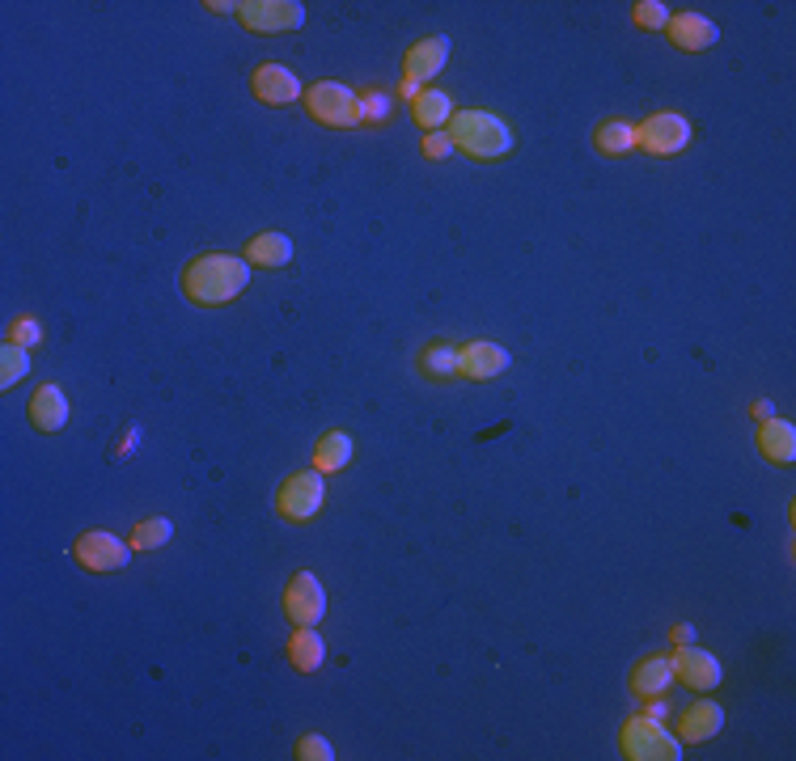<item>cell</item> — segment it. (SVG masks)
Returning a JSON list of instances; mask_svg holds the SVG:
<instances>
[{
  "instance_id": "cell-1",
  "label": "cell",
  "mask_w": 796,
  "mask_h": 761,
  "mask_svg": "<svg viewBox=\"0 0 796 761\" xmlns=\"http://www.w3.org/2000/svg\"><path fill=\"white\" fill-rule=\"evenodd\" d=\"M250 288V262L238 254H199L183 267V292L192 305L217 310Z\"/></svg>"
},
{
  "instance_id": "cell-2",
  "label": "cell",
  "mask_w": 796,
  "mask_h": 761,
  "mask_svg": "<svg viewBox=\"0 0 796 761\" xmlns=\"http://www.w3.org/2000/svg\"><path fill=\"white\" fill-rule=\"evenodd\" d=\"M449 140H454V153H466L471 161H500L513 153V127H508L500 115H492V111H479V106H471V111H454V119H449Z\"/></svg>"
},
{
  "instance_id": "cell-3",
  "label": "cell",
  "mask_w": 796,
  "mask_h": 761,
  "mask_svg": "<svg viewBox=\"0 0 796 761\" xmlns=\"http://www.w3.org/2000/svg\"><path fill=\"white\" fill-rule=\"evenodd\" d=\"M619 749L628 761H678L682 758V740L649 715H631L619 732Z\"/></svg>"
},
{
  "instance_id": "cell-4",
  "label": "cell",
  "mask_w": 796,
  "mask_h": 761,
  "mask_svg": "<svg viewBox=\"0 0 796 761\" xmlns=\"http://www.w3.org/2000/svg\"><path fill=\"white\" fill-rule=\"evenodd\" d=\"M306 111L314 115V123L322 127H339V132H348V127H361V97L352 94L348 85H339V81H318L306 90Z\"/></svg>"
},
{
  "instance_id": "cell-5",
  "label": "cell",
  "mask_w": 796,
  "mask_h": 761,
  "mask_svg": "<svg viewBox=\"0 0 796 761\" xmlns=\"http://www.w3.org/2000/svg\"><path fill=\"white\" fill-rule=\"evenodd\" d=\"M327 475H318V470H301V475H289L280 482V491H276V512L292 524H306L314 521L318 512H322V500H327Z\"/></svg>"
},
{
  "instance_id": "cell-6",
  "label": "cell",
  "mask_w": 796,
  "mask_h": 761,
  "mask_svg": "<svg viewBox=\"0 0 796 761\" xmlns=\"http://www.w3.org/2000/svg\"><path fill=\"white\" fill-rule=\"evenodd\" d=\"M691 144V119L678 111H657L635 127V148H644L652 157H678Z\"/></svg>"
},
{
  "instance_id": "cell-7",
  "label": "cell",
  "mask_w": 796,
  "mask_h": 761,
  "mask_svg": "<svg viewBox=\"0 0 796 761\" xmlns=\"http://www.w3.org/2000/svg\"><path fill=\"white\" fill-rule=\"evenodd\" d=\"M132 542H123L115 533H106V529H90V533H81L73 546V559L81 563L85 571H94V575H106V571H123L132 563Z\"/></svg>"
},
{
  "instance_id": "cell-8",
  "label": "cell",
  "mask_w": 796,
  "mask_h": 761,
  "mask_svg": "<svg viewBox=\"0 0 796 761\" xmlns=\"http://www.w3.org/2000/svg\"><path fill=\"white\" fill-rule=\"evenodd\" d=\"M238 18L255 34H285L306 25V4L301 0H241Z\"/></svg>"
},
{
  "instance_id": "cell-9",
  "label": "cell",
  "mask_w": 796,
  "mask_h": 761,
  "mask_svg": "<svg viewBox=\"0 0 796 761\" xmlns=\"http://www.w3.org/2000/svg\"><path fill=\"white\" fill-rule=\"evenodd\" d=\"M670 665H674V681H682L686 690L695 694H712L724 681V665L700 643H682L670 656Z\"/></svg>"
},
{
  "instance_id": "cell-10",
  "label": "cell",
  "mask_w": 796,
  "mask_h": 761,
  "mask_svg": "<svg viewBox=\"0 0 796 761\" xmlns=\"http://www.w3.org/2000/svg\"><path fill=\"white\" fill-rule=\"evenodd\" d=\"M285 614L292 626H318L327 618V588L314 571H297L285 588Z\"/></svg>"
},
{
  "instance_id": "cell-11",
  "label": "cell",
  "mask_w": 796,
  "mask_h": 761,
  "mask_svg": "<svg viewBox=\"0 0 796 761\" xmlns=\"http://www.w3.org/2000/svg\"><path fill=\"white\" fill-rule=\"evenodd\" d=\"M445 64H449V39H445V34H428V39H420V43H411L407 55H403V81H415V85L428 90V81H433Z\"/></svg>"
},
{
  "instance_id": "cell-12",
  "label": "cell",
  "mask_w": 796,
  "mask_h": 761,
  "mask_svg": "<svg viewBox=\"0 0 796 761\" xmlns=\"http://www.w3.org/2000/svg\"><path fill=\"white\" fill-rule=\"evenodd\" d=\"M250 90L267 106H292L297 97H306L297 72H289L285 64H259V69L250 72Z\"/></svg>"
},
{
  "instance_id": "cell-13",
  "label": "cell",
  "mask_w": 796,
  "mask_h": 761,
  "mask_svg": "<svg viewBox=\"0 0 796 761\" xmlns=\"http://www.w3.org/2000/svg\"><path fill=\"white\" fill-rule=\"evenodd\" d=\"M508 364H513V352L492 343V338L462 347V377L466 380H496L500 373H508Z\"/></svg>"
},
{
  "instance_id": "cell-14",
  "label": "cell",
  "mask_w": 796,
  "mask_h": 761,
  "mask_svg": "<svg viewBox=\"0 0 796 761\" xmlns=\"http://www.w3.org/2000/svg\"><path fill=\"white\" fill-rule=\"evenodd\" d=\"M665 30H670V43L678 51H707L721 43V25L703 13H674Z\"/></svg>"
},
{
  "instance_id": "cell-15",
  "label": "cell",
  "mask_w": 796,
  "mask_h": 761,
  "mask_svg": "<svg viewBox=\"0 0 796 761\" xmlns=\"http://www.w3.org/2000/svg\"><path fill=\"white\" fill-rule=\"evenodd\" d=\"M30 424L39 431H64L69 428V398L60 385H39L30 398Z\"/></svg>"
},
{
  "instance_id": "cell-16",
  "label": "cell",
  "mask_w": 796,
  "mask_h": 761,
  "mask_svg": "<svg viewBox=\"0 0 796 761\" xmlns=\"http://www.w3.org/2000/svg\"><path fill=\"white\" fill-rule=\"evenodd\" d=\"M724 728V707L721 702H695V707H686V715L678 719V740H686V744H703V740H712L716 732Z\"/></svg>"
},
{
  "instance_id": "cell-17",
  "label": "cell",
  "mask_w": 796,
  "mask_h": 761,
  "mask_svg": "<svg viewBox=\"0 0 796 761\" xmlns=\"http://www.w3.org/2000/svg\"><path fill=\"white\" fill-rule=\"evenodd\" d=\"M670 686H674L670 656H644L640 665L631 668V694H635V698H665Z\"/></svg>"
},
{
  "instance_id": "cell-18",
  "label": "cell",
  "mask_w": 796,
  "mask_h": 761,
  "mask_svg": "<svg viewBox=\"0 0 796 761\" xmlns=\"http://www.w3.org/2000/svg\"><path fill=\"white\" fill-rule=\"evenodd\" d=\"M758 452L772 461V466H793L796 461V428L788 419H767L758 428Z\"/></svg>"
},
{
  "instance_id": "cell-19",
  "label": "cell",
  "mask_w": 796,
  "mask_h": 761,
  "mask_svg": "<svg viewBox=\"0 0 796 761\" xmlns=\"http://www.w3.org/2000/svg\"><path fill=\"white\" fill-rule=\"evenodd\" d=\"M411 119L420 123L424 132L449 127V119H454V97L445 94V90H424V94L411 102Z\"/></svg>"
},
{
  "instance_id": "cell-20",
  "label": "cell",
  "mask_w": 796,
  "mask_h": 761,
  "mask_svg": "<svg viewBox=\"0 0 796 761\" xmlns=\"http://www.w3.org/2000/svg\"><path fill=\"white\" fill-rule=\"evenodd\" d=\"M352 466V436L348 431H322L314 445V470L318 475H339Z\"/></svg>"
},
{
  "instance_id": "cell-21",
  "label": "cell",
  "mask_w": 796,
  "mask_h": 761,
  "mask_svg": "<svg viewBox=\"0 0 796 761\" xmlns=\"http://www.w3.org/2000/svg\"><path fill=\"white\" fill-rule=\"evenodd\" d=\"M289 660L297 673H318L327 665V643L318 635L314 626H297L289 639Z\"/></svg>"
},
{
  "instance_id": "cell-22",
  "label": "cell",
  "mask_w": 796,
  "mask_h": 761,
  "mask_svg": "<svg viewBox=\"0 0 796 761\" xmlns=\"http://www.w3.org/2000/svg\"><path fill=\"white\" fill-rule=\"evenodd\" d=\"M420 373L433 380H458L462 377V347L458 343H428L420 352Z\"/></svg>"
},
{
  "instance_id": "cell-23",
  "label": "cell",
  "mask_w": 796,
  "mask_h": 761,
  "mask_svg": "<svg viewBox=\"0 0 796 761\" xmlns=\"http://www.w3.org/2000/svg\"><path fill=\"white\" fill-rule=\"evenodd\" d=\"M246 262H250V267H267V271L289 267L292 241L285 238V233H259V238L246 241Z\"/></svg>"
},
{
  "instance_id": "cell-24",
  "label": "cell",
  "mask_w": 796,
  "mask_h": 761,
  "mask_svg": "<svg viewBox=\"0 0 796 761\" xmlns=\"http://www.w3.org/2000/svg\"><path fill=\"white\" fill-rule=\"evenodd\" d=\"M593 144H598L602 157H628L631 148H635V127L623 119H610L593 132Z\"/></svg>"
},
{
  "instance_id": "cell-25",
  "label": "cell",
  "mask_w": 796,
  "mask_h": 761,
  "mask_svg": "<svg viewBox=\"0 0 796 761\" xmlns=\"http://www.w3.org/2000/svg\"><path fill=\"white\" fill-rule=\"evenodd\" d=\"M169 538H174V521L169 517H148V521H136V529H132V550L153 554V550L169 546Z\"/></svg>"
},
{
  "instance_id": "cell-26",
  "label": "cell",
  "mask_w": 796,
  "mask_h": 761,
  "mask_svg": "<svg viewBox=\"0 0 796 761\" xmlns=\"http://www.w3.org/2000/svg\"><path fill=\"white\" fill-rule=\"evenodd\" d=\"M25 377H30V347L4 343V347H0V385L13 389V385H22Z\"/></svg>"
},
{
  "instance_id": "cell-27",
  "label": "cell",
  "mask_w": 796,
  "mask_h": 761,
  "mask_svg": "<svg viewBox=\"0 0 796 761\" xmlns=\"http://www.w3.org/2000/svg\"><path fill=\"white\" fill-rule=\"evenodd\" d=\"M394 106H399V97L390 94V90H364L361 94V123H386L394 115Z\"/></svg>"
},
{
  "instance_id": "cell-28",
  "label": "cell",
  "mask_w": 796,
  "mask_h": 761,
  "mask_svg": "<svg viewBox=\"0 0 796 761\" xmlns=\"http://www.w3.org/2000/svg\"><path fill=\"white\" fill-rule=\"evenodd\" d=\"M670 4H661V0H635L631 4V22L640 25V30H665L670 25Z\"/></svg>"
},
{
  "instance_id": "cell-29",
  "label": "cell",
  "mask_w": 796,
  "mask_h": 761,
  "mask_svg": "<svg viewBox=\"0 0 796 761\" xmlns=\"http://www.w3.org/2000/svg\"><path fill=\"white\" fill-rule=\"evenodd\" d=\"M297 761H335V744L327 737H318V732H310V737L297 740Z\"/></svg>"
},
{
  "instance_id": "cell-30",
  "label": "cell",
  "mask_w": 796,
  "mask_h": 761,
  "mask_svg": "<svg viewBox=\"0 0 796 761\" xmlns=\"http://www.w3.org/2000/svg\"><path fill=\"white\" fill-rule=\"evenodd\" d=\"M9 343H22V347H39L43 343V322L39 317H18L13 326H9Z\"/></svg>"
},
{
  "instance_id": "cell-31",
  "label": "cell",
  "mask_w": 796,
  "mask_h": 761,
  "mask_svg": "<svg viewBox=\"0 0 796 761\" xmlns=\"http://www.w3.org/2000/svg\"><path fill=\"white\" fill-rule=\"evenodd\" d=\"M141 436H145V424H123V431L115 436V445H111V461H123V457H132L136 445H141Z\"/></svg>"
},
{
  "instance_id": "cell-32",
  "label": "cell",
  "mask_w": 796,
  "mask_h": 761,
  "mask_svg": "<svg viewBox=\"0 0 796 761\" xmlns=\"http://www.w3.org/2000/svg\"><path fill=\"white\" fill-rule=\"evenodd\" d=\"M420 148H424L428 161H445V157L454 153V140H449V132H424V144H420Z\"/></svg>"
},
{
  "instance_id": "cell-33",
  "label": "cell",
  "mask_w": 796,
  "mask_h": 761,
  "mask_svg": "<svg viewBox=\"0 0 796 761\" xmlns=\"http://www.w3.org/2000/svg\"><path fill=\"white\" fill-rule=\"evenodd\" d=\"M674 643L682 647V643H695V626L691 622H678L674 626Z\"/></svg>"
},
{
  "instance_id": "cell-34",
  "label": "cell",
  "mask_w": 796,
  "mask_h": 761,
  "mask_svg": "<svg viewBox=\"0 0 796 761\" xmlns=\"http://www.w3.org/2000/svg\"><path fill=\"white\" fill-rule=\"evenodd\" d=\"M420 94H424V85H415V81H403V90H399V97H403V102H415Z\"/></svg>"
},
{
  "instance_id": "cell-35",
  "label": "cell",
  "mask_w": 796,
  "mask_h": 761,
  "mask_svg": "<svg viewBox=\"0 0 796 761\" xmlns=\"http://www.w3.org/2000/svg\"><path fill=\"white\" fill-rule=\"evenodd\" d=\"M754 415H758V424H767V419H775V406L763 398V403H754Z\"/></svg>"
}]
</instances>
